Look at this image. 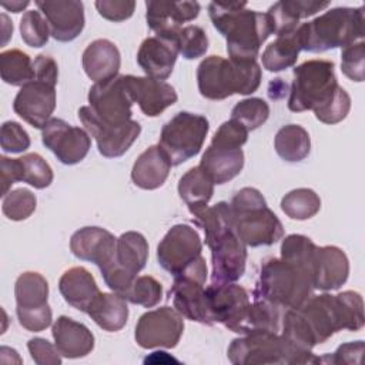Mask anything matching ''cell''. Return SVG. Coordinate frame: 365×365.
<instances>
[{
  "label": "cell",
  "mask_w": 365,
  "mask_h": 365,
  "mask_svg": "<svg viewBox=\"0 0 365 365\" xmlns=\"http://www.w3.org/2000/svg\"><path fill=\"white\" fill-rule=\"evenodd\" d=\"M171 168V161L160 145H151L143 151L131 170L133 182L143 190L160 188Z\"/></svg>",
  "instance_id": "31"
},
{
  "label": "cell",
  "mask_w": 365,
  "mask_h": 365,
  "mask_svg": "<svg viewBox=\"0 0 365 365\" xmlns=\"http://www.w3.org/2000/svg\"><path fill=\"white\" fill-rule=\"evenodd\" d=\"M0 74L1 80L10 86H20L30 83L36 73L34 64L29 54L19 48L1 51L0 54Z\"/></svg>",
  "instance_id": "37"
},
{
  "label": "cell",
  "mask_w": 365,
  "mask_h": 365,
  "mask_svg": "<svg viewBox=\"0 0 365 365\" xmlns=\"http://www.w3.org/2000/svg\"><path fill=\"white\" fill-rule=\"evenodd\" d=\"M235 230L247 247L272 245L284 237V227L267 205L259 190L244 187L230 202Z\"/></svg>",
  "instance_id": "6"
},
{
  "label": "cell",
  "mask_w": 365,
  "mask_h": 365,
  "mask_svg": "<svg viewBox=\"0 0 365 365\" xmlns=\"http://www.w3.org/2000/svg\"><path fill=\"white\" fill-rule=\"evenodd\" d=\"M145 19L148 27L155 36L174 38L184 27L182 24L191 21L200 14V3L197 1H145ZM177 41V40H175Z\"/></svg>",
  "instance_id": "19"
},
{
  "label": "cell",
  "mask_w": 365,
  "mask_h": 365,
  "mask_svg": "<svg viewBox=\"0 0 365 365\" xmlns=\"http://www.w3.org/2000/svg\"><path fill=\"white\" fill-rule=\"evenodd\" d=\"M173 278V287L168 292L173 307L187 319L204 325H214L207 304L205 279L192 275H177Z\"/></svg>",
  "instance_id": "21"
},
{
  "label": "cell",
  "mask_w": 365,
  "mask_h": 365,
  "mask_svg": "<svg viewBox=\"0 0 365 365\" xmlns=\"http://www.w3.org/2000/svg\"><path fill=\"white\" fill-rule=\"evenodd\" d=\"M281 210L291 220H309L321 210V198L311 188H295L282 197Z\"/></svg>",
  "instance_id": "38"
},
{
  "label": "cell",
  "mask_w": 365,
  "mask_h": 365,
  "mask_svg": "<svg viewBox=\"0 0 365 365\" xmlns=\"http://www.w3.org/2000/svg\"><path fill=\"white\" fill-rule=\"evenodd\" d=\"M21 165V181L43 190L53 182L54 174L50 164L37 153H30L19 158Z\"/></svg>",
  "instance_id": "41"
},
{
  "label": "cell",
  "mask_w": 365,
  "mask_h": 365,
  "mask_svg": "<svg viewBox=\"0 0 365 365\" xmlns=\"http://www.w3.org/2000/svg\"><path fill=\"white\" fill-rule=\"evenodd\" d=\"M86 314L101 329L117 332L128 319L127 299L117 292H100Z\"/></svg>",
  "instance_id": "32"
},
{
  "label": "cell",
  "mask_w": 365,
  "mask_h": 365,
  "mask_svg": "<svg viewBox=\"0 0 365 365\" xmlns=\"http://www.w3.org/2000/svg\"><path fill=\"white\" fill-rule=\"evenodd\" d=\"M31 359L37 365H58L61 364V355L56 345H51L44 338H31L27 342Z\"/></svg>",
  "instance_id": "50"
},
{
  "label": "cell",
  "mask_w": 365,
  "mask_h": 365,
  "mask_svg": "<svg viewBox=\"0 0 365 365\" xmlns=\"http://www.w3.org/2000/svg\"><path fill=\"white\" fill-rule=\"evenodd\" d=\"M205 295L212 322L242 335L251 308L247 289L234 282H211L205 288Z\"/></svg>",
  "instance_id": "10"
},
{
  "label": "cell",
  "mask_w": 365,
  "mask_h": 365,
  "mask_svg": "<svg viewBox=\"0 0 365 365\" xmlns=\"http://www.w3.org/2000/svg\"><path fill=\"white\" fill-rule=\"evenodd\" d=\"M339 88L335 64L329 60H308L294 68L288 108L294 113L317 111L332 100Z\"/></svg>",
  "instance_id": "7"
},
{
  "label": "cell",
  "mask_w": 365,
  "mask_h": 365,
  "mask_svg": "<svg viewBox=\"0 0 365 365\" xmlns=\"http://www.w3.org/2000/svg\"><path fill=\"white\" fill-rule=\"evenodd\" d=\"M269 117V106L259 97H250L238 101L231 110V118L241 123L248 131L257 130Z\"/></svg>",
  "instance_id": "39"
},
{
  "label": "cell",
  "mask_w": 365,
  "mask_h": 365,
  "mask_svg": "<svg viewBox=\"0 0 365 365\" xmlns=\"http://www.w3.org/2000/svg\"><path fill=\"white\" fill-rule=\"evenodd\" d=\"M336 298L341 305L345 329L356 332L364 327V299L361 294L355 291H344L336 294Z\"/></svg>",
  "instance_id": "45"
},
{
  "label": "cell",
  "mask_w": 365,
  "mask_h": 365,
  "mask_svg": "<svg viewBox=\"0 0 365 365\" xmlns=\"http://www.w3.org/2000/svg\"><path fill=\"white\" fill-rule=\"evenodd\" d=\"M117 238L101 227H83L70 238L73 255L83 261H90L104 269L115 258Z\"/></svg>",
  "instance_id": "22"
},
{
  "label": "cell",
  "mask_w": 365,
  "mask_h": 365,
  "mask_svg": "<svg viewBox=\"0 0 365 365\" xmlns=\"http://www.w3.org/2000/svg\"><path fill=\"white\" fill-rule=\"evenodd\" d=\"M341 70L352 81L361 83L365 78V43L356 41L342 48Z\"/></svg>",
  "instance_id": "46"
},
{
  "label": "cell",
  "mask_w": 365,
  "mask_h": 365,
  "mask_svg": "<svg viewBox=\"0 0 365 365\" xmlns=\"http://www.w3.org/2000/svg\"><path fill=\"white\" fill-rule=\"evenodd\" d=\"M178 54L174 38L153 36L141 43L137 51V63L147 77L164 81L171 76Z\"/></svg>",
  "instance_id": "24"
},
{
  "label": "cell",
  "mask_w": 365,
  "mask_h": 365,
  "mask_svg": "<svg viewBox=\"0 0 365 365\" xmlns=\"http://www.w3.org/2000/svg\"><path fill=\"white\" fill-rule=\"evenodd\" d=\"M54 345L61 356L76 359L88 355L94 348L93 332L81 322L60 315L51 328Z\"/></svg>",
  "instance_id": "26"
},
{
  "label": "cell",
  "mask_w": 365,
  "mask_h": 365,
  "mask_svg": "<svg viewBox=\"0 0 365 365\" xmlns=\"http://www.w3.org/2000/svg\"><path fill=\"white\" fill-rule=\"evenodd\" d=\"M20 34L23 41L33 48L43 47L50 37V29L40 10H29L20 19Z\"/></svg>",
  "instance_id": "43"
},
{
  "label": "cell",
  "mask_w": 365,
  "mask_h": 365,
  "mask_svg": "<svg viewBox=\"0 0 365 365\" xmlns=\"http://www.w3.org/2000/svg\"><path fill=\"white\" fill-rule=\"evenodd\" d=\"M37 205L36 195L27 188H16L3 197L1 211L11 221H23L29 218Z\"/></svg>",
  "instance_id": "42"
},
{
  "label": "cell",
  "mask_w": 365,
  "mask_h": 365,
  "mask_svg": "<svg viewBox=\"0 0 365 365\" xmlns=\"http://www.w3.org/2000/svg\"><path fill=\"white\" fill-rule=\"evenodd\" d=\"M299 51L301 44L295 29L289 34L278 36L272 43L265 47L261 56L262 67L271 73L289 68L297 63Z\"/></svg>",
  "instance_id": "35"
},
{
  "label": "cell",
  "mask_w": 365,
  "mask_h": 365,
  "mask_svg": "<svg viewBox=\"0 0 365 365\" xmlns=\"http://www.w3.org/2000/svg\"><path fill=\"white\" fill-rule=\"evenodd\" d=\"M274 147L282 160L299 163L307 158L311 151V138L302 125L287 124L277 131Z\"/></svg>",
  "instance_id": "36"
},
{
  "label": "cell",
  "mask_w": 365,
  "mask_h": 365,
  "mask_svg": "<svg viewBox=\"0 0 365 365\" xmlns=\"http://www.w3.org/2000/svg\"><path fill=\"white\" fill-rule=\"evenodd\" d=\"M200 167L214 184H225L235 178L244 167V153L238 147L210 143L201 157Z\"/></svg>",
  "instance_id": "28"
},
{
  "label": "cell",
  "mask_w": 365,
  "mask_h": 365,
  "mask_svg": "<svg viewBox=\"0 0 365 365\" xmlns=\"http://www.w3.org/2000/svg\"><path fill=\"white\" fill-rule=\"evenodd\" d=\"M1 21H3V46H6L7 40L10 38V36L13 34V24L10 23L9 17L6 14H1Z\"/></svg>",
  "instance_id": "55"
},
{
  "label": "cell",
  "mask_w": 365,
  "mask_h": 365,
  "mask_svg": "<svg viewBox=\"0 0 365 365\" xmlns=\"http://www.w3.org/2000/svg\"><path fill=\"white\" fill-rule=\"evenodd\" d=\"M56 108V84L33 78L20 87L13 101L14 113L36 128H43Z\"/></svg>",
  "instance_id": "17"
},
{
  "label": "cell",
  "mask_w": 365,
  "mask_h": 365,
  "mask_svg": "<svg viewBox=\"0 0 365 365\" xmlns=\"http://www.w3.org/2000/svg\"><path fill=\"white\" fill-rule=\"evenodd\" d=\"M365 31V7H335L297 27L301 50L322 53L346 47L362 40Z\"/></svg>",
  "instance_id": "4"
},
{
  "label": "cell",
  "mask_w": 365,
  "mask_h": 365,
  "mask_svg": "<svg viewBox=\"0 0 365 365\" xmlns=\"http://www.w3.org/2000/svg\"><path fill=\"white\" fill-rule=\"evenodd\" d=\"M297 309L304 318L317 345L327 342L334 334L345 329L341 305L336 295L327 292L311 295Z\"/></svg>",
  "instance_id": "18"
},
{
  "label": "cell",
  "mask_w": 365,
  "mask_h": 365,
  "mask_svg": "<svg viewBox=\"0 0 365 365\" xmlns=\"http://www.w3.org/2000/svg\"><path fill=\"white\" fill-rule=\"evenodd\" d=\"M194 222L202 228L205 244L211 250L212 282H235L245 272L247 245L241 241L230 202L220 201L192 214Z\"/></svg>",
  "instance_id": "2"
},
{
  "label": "cell",
  "mask_w": 365,
  "mask_h": 365,
  "mask_svg": "<svg viewBox=\"0 0 365 365\" xmlns=\"http://www.w3.org/2000/svg\"><path fill=\"white\" fill-rule=\"evenodd\" d=\"M14 297L17 319L24 329L40 332L51 325L48 282L41 274L34 271L20 274L14 284Z\"/></svg>",
  "instance_id": "9"
},
{
  "label": "cell",
  "mask_w": 365,
  "mask_h": 365,
  "mask_svg": "<svg viewBox=\"0 0 365 365\" xmlns=\"http://www.w3.org/2000/svg\"><path fill=\"white\" fill-rule=\"evenodd\" d=\"M212 26L227 40L230 60H257L262 43L272 34V26L267 13L248 10L247 3L208 4Z\"/></svg>",
  "instance_id": "3"
},
{
  "label": "cell",
  "mask_w": 365,
  "mask_h": 365,
  "mask_svg": "<svg viewBox=\"0 0 365 365\" xmlns=\"http://www.w3.org/2000/svg\"><path fill=\"white\" fill-rule=\"evenodd\" d=\"M0 145L4 153L19 154L30 147V137L19 123L6 121L0 128Z\"/></svg>",
  "instance_id": "48"
},
{
  "label": "cell",
  "mask_w": 365,
  "mask_h": 365,
  "mask_svg": "<svg viewBox=\"0 0 365 365\" xmlns=\"http://www.w3.org/2000/svg\"><path fill=\"white\" fill-rule=\"evenodd\" d=\"M317 245L301 234L282 240L281 257L261 264L252 297L262 298L284 311L299 308L314 291V254Z\"/></svg>",
  "instance_id": "1"
},
{
  "label": "cell",
  "mask_w": 365,
  "mask_h": 365,
  "mask_svg": "<svg viewBox=\"0 0 365 365\" xmlns=\"http://www.w3.org/2000/svg\"><path fill=\"white\" fill-rule=\"evenodd\" d=\"M234 365H268L287 364L285 342L278 332L255 331L232 339L227 351Z\"/></svg>",
  "instance_id": "12"
},
{
  "label": "cell",
  "mask_w": 365,
  "mask_h": 365,
  "mask_svg": "<svg viewBox=\"0 0 365 365\" xmlns=\"http://www.w3.org/2000/svg\"><path fill=\"white\" fill-rule=\"evenodd\" d=\"M208 130L210 123L204 115L180 111L164 124L158 145L171 165H180L201 151Z\"/></svg>",
  "instance_id": "8"
},
{
  "label": "cell",
  "mask_w": 365,
  "mask_h": 365,
  "mask_svg": "<svg viewBox=\"0 0 365 365\" xmlns=\"http://www.w3.org/2000/svg\"><path fill=\"white\" fill-rule=\"evenodd\" d=\"M261 77L262 71L257 60L234 61L221 56H210L197 68L198 91L208 100L252 94L258 90Z\"/></svg>",
  "instance_id": "5"
},
{
  "label": "cell",
  "mask_w": 365,
  "mask_h": 365,
  "mask_svg": "<svg viewBox=\"0 0 365 365\" xmlns=\"http://www.w3.org/2000/svg\"><path fill=\"white\" fill-rule=\"evenodd\" d=\"M201 251L202 242L195 228L188 224H175L160 241L157 261L163 269L174 277L202 257Z\"/></svg>",
  "instance_id": "14"
},
{
  "label": "cell",
  "mask_w": 365,
  "mask_h": 365,
  "mask_svg": "<svg viewBox=\"0 0 365 365\" xmlns=\"http://www.w3.org/2000/svg\"><path fill=\"white\" fill-rule=\"evenodd\" d=\"M78 120L84 130L96 140L98 153L107 158L121 157L128 151L141 133V125L135 120L125 124H108L100 120L90 106H83L78 110Z\"/></svg>",
  "instance_id": "13"
},
{
  "label": "cell",
  "mask_w": 365,
  "mask_h": 365,
  "mask_svg": "<svg viewBox=\"0 0 365 365\" xmlns=\"http://www.w3.org/2000/svg\"><path fill=\"white\" fill-rule=\"evenodd\" d=\"M94 4L98 14L110 21H124L135 10V1L133 0H97Z\"/></svg>",
  "instance_id": "49"
},
{
  "label": "cell",
  "mask_w": 365,
  "mask_h": 365,
  "mask_svg": "<svg viewBox=\"0 0 365 365\" xmlns=\"http://www.w3.org/2000/svg\"><path fill=\"white\" fill-rule=\"evenodd\" d=\"M123 297L131 304L153 308L163 299V285L151 275L135 277Z\"/></svg>",
  "instance_id": "40"
},
{
  "label": "cell",
  "mask_w": 365,
  "mask_h": 365,
  "mask_svg": "<svg viewBox=\"0 0 365 365\" xmlns=\"http://www.w3.org/2000/svg\"><path fill=\"white\" fill-rule=\"evenodd\" d=\"M41 141L60 163L74 165L86 158L91 147L90 134L61 118H50L41 128Z\"/></svg>",
  "instance_id": "15"
},
{
  "label": "cell",
  "mask_w": 365,
  "mask_h": 365,
  "mask_svg": "<svg viewBox=\"0 0 365 365\" xmlns=\"http://www.w3.org/2000/svg\"><path fill=\"white\" fill-rule=\"evenodd\" d=\"M36 6L46 17L50 36L57 41H71L78 37L86 24L84 4L78 0H37Z\"/></svg>",
  "instance_id": "20"
},
{
  "label": "cell",
  "mask_w": 365,
  "mask_h": 365,
  "mask_svg": "<svg viewBox=\"0 0 365 365\" xmlns=\"http://www.w3.org/2000/svg\"><path fill=\"white\" fill-rule=\"evenodd\" d=\"M351 110V97L349 94L339 86L335 96L331 101H328L324 107L314 111L317 120L325 124H336L342 121Z\"/></svg>",
  "instance_id": "47"
},
{
  "label": "cell",
  "mask_w": 365,
  "mask_h": 365,
  "mask_svg": "<svg viewBox=\"0 0 365 365\" xmlns=\"http://www.w3.org/2000/svg\"><path fill=\"white\" fill-rule=\"evenodd\" d=\"M364 354V341H355L342 344L332 355H325L319 358V362L331 364H359Z\"/></svg>",
  "instance_id": "51"
},
{
  "label": "cell",
  "mask_w": 365,
  "mask_h": 365,
  "mask_svg": "<svg viewBox=\"0 0 365 365\" xmlns=\"http://www.w3.org/2000/svg\"><path fill=\"white\" fill-rule=\"evenodd\" d=\"M349 261L346 254L335 245L317 247L314 254V289L335 291L348 279Z\"/></svg>",
  "instance_id": "25"
},
{
  "label": "cell",
  "mask_w": 365,
  "mask_h": 365,
  "mask_svg": "<svg viewBox=\"0 0 365 365\" xmlns=\"http://www.w3.org/2000/svg\"><path fill=\"white\" fill-rule=\"evenodd\" d=\"M184 332V317L173 307L144 312L135 325V342L144 349L175 348Z\"/></svg>",
  "instance_id": "11"
},
{
  "label": "cell",
  "mask_w": 365,
  "mask_h": 365,
  "mask_svg": "<svg viewBox=\"0 0 365 365\" xmlns=\"http://www.w3.org/2000/svg\"><path fill=\"white\" fill-rule=\"evenodd\" d=\"M214 182L200 167L190 168L178 181L180 198L187 204L191 214L207 207L214 194Z\"/></svg>",
  "instance_id": "33"
},
{
  "label": "cell",
  "mask_w": 365,
  "mask_h": 365,
  "mask_svg": "<svg viewBox=\"0 0 365 365\" xmlns=\"http://www.w3.org/2000/svg\"><path fill=\"white\" fill-rule=\"evenodd\" d=\"M328 6L329 1L314 0H281L274 3L267 11L272 26V34H277L278 37L292 33L298 27L301 19L314 16Z\"/></svg>",
  "instance_id": "30"
},
{
  "label": "cell",
  "mask_w": 365,
  "mask_h": 365,
  "mask_svg": "<svg viewBox=\"0 0 365 365\" xmlns=\"http://www.w3.org/2000/svg\"><path fill=\"white\" fill-rule=\"evenodd\" d=\"M17 181H21V165L19 158H9L6 155L0 157V182H1V195L4 197L11 185Z\"/></svg>",
  "instance_id": "52"
},
{
  "label": "cell",
  "mask_w": 365,
  "mask_h": 365,
  "mask_svg": "<svg viewBox=\"0 0 365 365\" xmlns=\"http://www.w3.org/2000/svg\"><path fill=\"white\" fill-rule=\"evenodd\" d=\"M175 40L178 46V53L187 60L202 57L208 50L207 33L202 27L195 24L184 26L178 31Z\"/></svg>",
  "instance_id": "44"
},
{
  "label": "cell",
  "mask_w": 365,
  "mask_h": 365,
  "mask_svg": "<svg viewBox=\"0 0 365 365\" xmlns=\"http://www.w3.org/2000/svg\"><path fill=\"white\" fill-rule=\"evenodd\" d=\"M90 108L96 115L108 124H125L131 120L134 104L123 76L94 83L88 91Z\"/></svg>",
  "instance_id": "16"
},
{
  "label": "cell",
  "mask_w": 365,
  "mask_h": 365,
  "mask_svg": "<svg viewBox=\"0 0 365 365\" xmlns=\"http://www.w3.org/2000/svg\"><path fill=\"white\" fill-rule=\"evenodd\" d=\"M123 77L133 101L148 117L160 115L178 98L174 87L167 81L131 74H124Z\"/></svg>",
  "instance_id": "23"
},
{
  "label": "cell",
  "mask_w": 365,
  "mask_h": 365,
  "mask_svg": "<svg viewBox=\"0 0 365 365\" xmlns=\"http://www.w3.org/2000/svg\"><path fill=\"white\" fill-rule=\"evenodd\" d=\"M34 73H36V78H41V80H47L51 81L54 84H57V78H58V67L57 63L53 57L46 56V54H38L34 61Z\"/></svg>",
  "instance_id": "53"
},
{
  "label": "cell",
  "mask_w": 365,
  "mask_h": 365,
  "mask_svg": "<svg viewBox=\"0 0 365 365\" xmlns=\"http://www.w3.org/2000/svg\"><path fill=\"white\" fill-rule=\"evenodd\" d=\"M58 291L68 305L81 312H87L101 292L94 277L84 267H73L64 271L58 279Z\"/></svg>",
  "instance_id": "29"
},
{
  "label": "cell",
  "mask_w": 365,
  "mask_h": 365,
  "mask_svg": "<svg viewBox=\"0 0 365 365\" xmlns=\"http://www.w3.org/2000/svg\"><path fill=\"white\" fill-rule=\"evenodd\" d=\"M148 259V242L145 237L137 231L123 232L117 238L114 262L133 277L145 267Z\"/></svg>",
  "instance_id": "34"
},
{
  "label": "cell",
  "mask_w": 365,
  "mask_h": 365,
  "mask_svg": "<svg viewBox=\"0 0 365 365\" xmlns=\"http://www.w3.org/2000/svg\"><path fill=\"white\" fill-rule=\"evenodd\" d=\"M81 61L87 77L94 83H100L118 76L121 56L113 41L97 38L86 47Z\"/></svg>",
  "instance_id": "27"
},
{
  "label": "cell",
  "mask_w": 365,
  "mask_h": 365,
  "mask_svg": "<svg viewBox=\"0 0 365 365\" xmlns=\"http://www.w3.org/2000/svg\"><path fill=\"white\" fill-rule=\"evenodd\" d=\"M29 4H30V1H27V0H24V1H11V3L3 1V3H1V7H4V9L9 10V11H13V13H20V11H23V9H26Z\"/></svg>",
  "instance_id": "54"
}]
</instances>
